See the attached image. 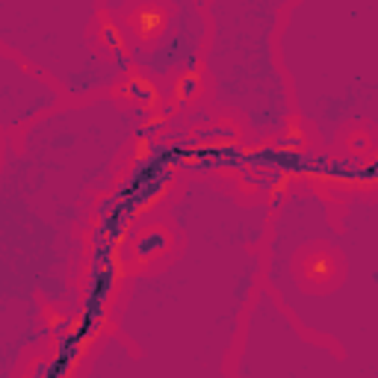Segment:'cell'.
I'll list each match as a JSON object with an SVG mask.
<instances>
[{
	"label": "cell",
	"mask_w": 378,
	"mask_h": 378,
	"mask_svg": "<svg viewBox=\"0 0 378 378\" xmlns=\"http://www.w3.org/2000/svg\"><path fill=\"white\" fill-rule=\"evenodd\" d=\"M116 92H118L121 98L136 101L145 113H154V110H160V106H163V92H160V89H157L148 77L136 74V71H130L128 80H124V83L116 89Z\"/></svg>",
	"instance_id": "6da1fadb"
},
{
	"label": "cell",
	"mask_w": 378,
	"mask_h": 378,
	"mask_svg": "<svg viewBox=\"0 0 378 378\" xmlns=\"http://www.w3.org/2000/svg\"><path fill=\"white\" fill-rule=\"evenodd\" d=\"M128 30L136 35L139 42H151L166 30V12L160 6H154V4L139 6L128 15Z\"/></svg>",
	"instance_id": "7a4b0ae2"
},
{
	"label": "cell",
	"mask_w": 378,
	"mask_h": 378,
	"mask_svg": "<svg viewBox=\"0 0 378 378\" xmlns=\"http://www.w3.org/2000/svg\"><path fill=\"white\" fill-rule=\"evenodd\" d=\"M201 89H204V62H195L189 71H184V74L174 80L172 101L177 106H187V104H192L198 95H201Z\"/></svg>",
	"instance_id": "3957f363"
},
{
	"label": "cell",
	"mask_w": 378,
	"mask_h": 378,
	"mask_svg": "<svg viewBox=\"0 0 378 378\" xmlns=\"http://www.w3.org/2000/svg\"><path fill=\"white\" fill-rule=\"evenodd\" d=\"M98 39H101V45L110 50V53H116V57L121 60V65L128 68L130 65V57H128V42H124V33H121V27L113 21L106 12H101V24H98Z\"/></svg>",
	"instance_id": "277c9868"
},
{
	"label": "cell",
	"mask_w": 378,
	"mask_h": 378,
	"mask_svg": "<svg viewBox=\"0 0 378 378\" xmlns=\"http://www.w3.org/2000/svg\"><path fill=\"white\" fill-rule=\"evenodd\" d=\"M169 233H163L160 228H154L151 233H145V237H136V260H139V266H148L157 255H163V251L169 248Z\"/></svg>",
	"instance_id": "5b68a950"
},
{
	"label": "cell",
	"mask_w": 378,
	"mask_h": 378,
	"mask_svg": "<svg viewBox=\"0 0 378 378\" xmlns=\"http://www.w3.org/2000/svg\"><path fill=\"white\" fill-rule=\"evenodd\" d=\"M304 139H308V136H304V130H301V121L299 118L287 121V128H284V142H287V145H290V148H301Z\"/></svg>",
	"instance_id": "8992f818"
},
{
	"label": "cell",
	"mask_w": 378,
	"mask_h": 378,
	"mask_svg": "<svg viewBox=\"0 0 378 378\" xmlns=\"http://www.w3.org/2000/svg\"><path fill=\"white\" fill-rule=\"evenodd\" d=\"M151 154H154V139L139 133V139L133 142V163H148Z\"/></svg>",
	"instance_id": "52a82bcc"
},
{
	"label": "cell",
	"mask_w": 378,
	"mask_h": 378,
	"mask_svg": "<svg viewBox=\"0 0 378 378\" xmlns=\"http://www.w3.org/2000/svg\"><path fill=\"white\" fill-rule=\"evenodd\" d=\"M160 128H166V113H163V110H154L145 121H142V130H139V133H142V136H154Z\"/></svg>",
	"instance_id": "ba28073f"
},
{
	"label": "cell",
	"mask_w": 378,
	"mask_h": 378,
	"mask_svg": "<svg viewBox=\"0 0 378 378\" xmlns=\"http://www.w3.org/2000/svg\"><path fill=\"white\" fill-rule=\"evenodd\" d=\"M328 275H331V263L326 257H316V260L308 263V278L311 281H326Z\"/></svg>",
	"instance_id": "9c48e42d"
},
{
	"label": "cell",
	"mask_w": 378,
	"mask_h": 378,
	"mask_svg": "<svg viewBox=\"0 0 378 378\" xmlns=\"http://www.w3.org/2000/svg\"><path fill=\"white\" fill-rule=\"evenodd\" d=\"M65 322H68V316H65V313H50V316H48V328H50V331H60V334H62Z\"/></svg>",
	"instance_id": "30bf717a"
}]
</instances>
